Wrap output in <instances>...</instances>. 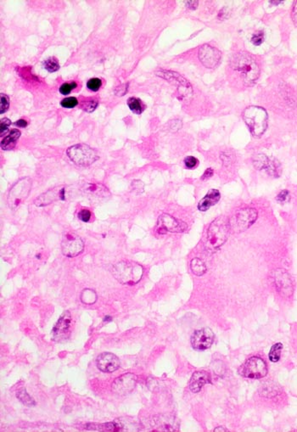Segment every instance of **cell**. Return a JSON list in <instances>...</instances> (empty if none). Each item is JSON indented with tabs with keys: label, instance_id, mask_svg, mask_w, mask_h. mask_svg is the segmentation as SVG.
Instances as JSON below:
<instances>
[{
	"label": "cell",
	"instance_id": "6da1fadb",
	"mask_svg": "<svg viewBox=\"0 0 297 432\" xmlns=\"http://www.w3.org/2000/svg\"><path fill=\"white\" fill-rule=\"evenodd\" d=\"M230 68L247 85L253 84L260 76V67L256 59L246 52H239L232 57Z\"/></svg>",
	"mask_w": 297,
	"mask_h": 432
},
{
	"label": "cell",
	"instance_id": "7a4b0ae2",
	"mask_svg": "<svg viewBox=\"0 0 297 432\" xmlns=\"http://www.w3.org/2000/svg\"><path fill=\"white\" fill-rule=\"evenodd\" d=\"M230 227L228 217H217L210 225L207 230L206 249L210 253L217 252L229 238Z\"/></svg>",
	"mask_w": 297,
	"mask_h": 432
},
{
	"label": "cell",
	"instance_id": "3957f363",
	"mask_svg": "<svg viewBox=\"0 0 297 432\" xmlns=\"http://www.w3.org/2000/svg\"><path fill=\"white\" fill-rule=\"evenodd\" d=\"M112 274L122 285L134 286L139 283L144 274L141 265L132 261H120L112 269Z\"/></svg>",
	"mask_w": 297,
	"mask_h": 432
},
{
	"label": "cell",
	"instance_id": "277c9868",
	"mask_svg": "<svg viewBox=\"0 0 297 432\" xmlns=\"http://www.w3.org/2000/svg\"><path fill=\"white\" fill-rule=\"evenodd\" d=\"M243 118L254 137H261L266 132L268 116L265 109L259 106H250L244 111Z\"/></svg>",
	"mask_w": 297,
	"mask_h": 432
},
{
	"label": "cell",
	"instance_id": "5b68a950",
	"mask_svg": "<svg viewBox=\"0 0 297 432\" xmlns=\"http://www.w3.org/2000/svg\"><path fill=\"white\" fill-rule=\"evenodd\" d=\"M66 154L71 161L80 166H90L98 159L95 151L84 144H76L70 147Z\"/></svg>",
	"mask_w": 297,
	"mask_h": 432
},
{
	"label": "cell",
	"instance_id": "8992f818",
	"mask_svg": "<svg viewBox=\"0 0 297 432\" xmlns=\"http://www.w3.org/2000/svg\"><path fill=\"white\" fill-rule=\"evenodd\" d=\"M257 212L254 208H246L238 211L231 218L229 219V227L230 231L233 232H243L248 230L257 218Z\"/></svg>",
	"mask_w": 297,
	"mask_h": 432
},
{
	"label": "cell",
	"instance_id": "52a82bcc",
	"mask_svg": "<svg viewBox=\"0 0 297 432\" xmlns=\"http://www.w3.org/2000/svg\"><path fill=\"white\" fill-rule=\"evenodd\" d=\"M32 189V180L29 178L18 181L10 190L8 196V205L10 209L15 210L29 196Z\"/></svg>",
	"mask_w": 297,
	"mask_h": 432
},
{
	"label": "cell",
	"instance_id": "ba28073f",
	"mask_svg": "<svg viewBox=\"0 0 297 432\" xmlns=\"http://www.w3.org/2000/svg\"><path fill=\"white\" fill-rule=\"evenodd\" d=\"M239 373L245 378L257 380L267 375L268 368L263 359L258 356H251L240 366Z\"/></svg>",
	"mask_w": 297,
	"mask_h": 432
},
{
	"label": "cell",
	"instance_id": "9c48e42d",
	"mask_svg": "<svg viewBox=\"0 0 297 432\" xmlns=\"http://www.w3.org/2000/svg\"><path fill=\"white\" fill-rule=\"evenodd\" d=\"M273 284L278 293L283 297L290 298L293 295L294 286L290 274L285 269H278L272 274Z\"/></svg>",
	"mask_w": 297,
	"mask_h": 432
},
{
	"label": "cell",
	"instance_id": "30bf717a",
	"mask_svg": "<svg viewBox=\"0 0 297 432\" xmlns=\"http://www.w3.org/2000/svg\"><path fill=\"white\" fill-rule=\"evenodd\" d=\"M187 229L188 226L185 222L168 214H162L160 216L157 226H156V231L161 235L166 234V232H184Z\"/></svg>",
	"mask_w": 297,
	"mask_h": 432
},
{
	"label": "cell",
	"instance_id": "8fae6325",
	"mask_svg": "<svg viewBox=\"0 0 297 432\" xmlns=\"http://www.w3.org/2000/svg\"><path fill=\"white\" fill-rule=\"evenodd\" d=\"M84 244L83 241L78 235L67 233L64 235L62 243H61V250L62 253L67 257H75L83 252Z\"/></svg>",
	"mask_w": 297,
	"mask_h": 432
},
{
	"label": "cell",
	"instance_id": "7c38bea8",
	"mask_svg": "<svg viewBox=\"0 0 297 432\" xmlns=\"http://www.w3.org/2000/svg\"><path fill=\"white\" fill-rule=\"evenodd\" d=\"M137 383V376L134 373H127L119 376L112 385V392L117 395L125 396L134 391Z\"/></svg>",
	"mask_w": 297,
	"mask_h": 432
},
{
	"label": "cell",
	"instance_id": "4fadbf2b",
	"mask_svg": "<svg viewBox=\"0 0 297 432\" xmlns=\"http://www.w3.org/2000/svg\"><path fill=\"white\" fill-rule=\"evenodd\" d=\"M214 333L208 328L196 330L191 336V344L194 349L204 351L212 347L214 342Z\"/></svg>",
	"mask_w": 297,
	"mask_h": 432
},
{
	"label": "cell",
	"instance_id": "5bb4252c",
	"mask_svg": "<svg viewBox=\"0 0 297 432\" xmlns=\"http://www.w3.org/2000/svg\"><path fill=\"white\" fill-rule=\"evenodd\" d=\"M199 59L207 68L213 69L219 64L221 52L209 44H205L199 50Z\"/></svg>",
	"mask_w": 297,
	"mask_h": 432
},
{
	"label": "cell",
	"instance_id": "9a60e30c",
	"mask_svg": "<svg viewBox=\"0 0 297 432\" xmlns=\"http://www.w3.org/2000/svg\"><path fill=\"white\" fill-rule=\"evenodd\" d=\"M71 325V315L69 311H65L54 325L52 334L55 342H62L68 338Z\"/></svg>",
	"mask_w": 297,
	"mask_h": 432
},
{
	"label": "cell",
	"instance_id": "2e32d148",
	"mask_svg": "<svg viewBox=\"0 0 297 432\" xmlns=\"http://www.w3.org/2000/svg\"><path fill=\"white\" fill-rule=\"evenodd\" d=\"M254 166L258 170H266L271 176L280 177L281 167L275 159L268 158L265 155H257L253 159Z\"/></svg>",
	"mask_w": 297,
	"mask_h": 432
},
{
	"label": "cell",
	"instance_id": "e0dca14e",
	"mask_svg": "<svg viewBox=\"0 0 297 432\" xmlns=\"http://www.w3.org/2000/svg\"><path fill=\"white\" fill-rule=\"evenodd\" d=\"M152 426L157 431H177L179 428V422L173 415H157L152 420Z\"/></svg>",
	"mask_w": 297,
	"mask_h": 432
},
{
	"label": "cell",
	"instance_id": "ac0fdd59",
	"mask_svg": "<svg viewBox=\"0 0 297 432\" xmlns=\"http://www.w3.org/2000/svg\"><path fill=\"white\" fill-rule=\"evenodd\" d=\"M98 369L104 373H112L117 371L121 366L118 358L110 352H103L99 355L96 360Z\"/></svg>",
	"mask_w": 297,
	"mask_h": 432
},
{
	"label": "cell",
	"instance_id": "d6986e66",
	"mask_svg": "<svg viewBox=\"0 0 297 432\" xmlns=\"http://www.w3.org/2000/svg\"><path fill=\"white\" fill-rule=\"evenodd\" d=\"M65 191L66 190L64 188H59V190L54 189V190L47 191L46 193L42 194L41 196L36 199L35 205L38 206H44V205L51 204L56 200H64L66 199Z\"/></svg>",
	"mask_w": 297,
	"mask_h": 432
},
{
	"label": "cell",
	"instance_id": "ffe728a7",
	"mask_svg": "<svg viewBox=\"0 0 297 432\" xmlns=\"http://www.w3.org/2000/svg\"><path fill=\"white\" fill-rule=\"evenodd\" d=\"M211 383V377L207 372L196 371L190 379V389L193 393H198L206 384Z\"/></svg>",
	"mask_w": 297,
	"mask_h": 432
},
{
	"label": "cell",
	"instance_id": "44dd1931",
	"mask_svg": "<svg viewBox=\"0 0 297 432\" xmlns=\"http://www.w3.org/2000/svg\"><path fill=\"white\" fill-rule=\"evenodd\" d=\"M220 198H221V194L219 191L217 190H211L207 194V196L200 200L198 205V209L201 212H207L210 208L216 205L219 201Z\"/></svg>",
	"mask_w": 297,
	"mask_h": 432
},
{
	"label": "cell",
	"instance_id": "7402d4cb",
	"mask_svg": "<svg viewBox=\"0 0 297 432\" xmlns=\"http://www.w3.org/2000/svg\"><path fill=\"white\" fill-rule=\"evenodd\" d=\"M20 137H21V132L19 130L13 129L1 142L2 149L5 151L12 149L15 146L16 141Z\"/></svg>",
	"mask_w": 297,
	"mask_h": 432
},
{
	"label": "cell",
	"instance_id": "603a6c76",
	"mask_svg": "<svg viewBox=\"0 0 297 432\" xmlns=\"http://www.w3.org/2000/svg\"><path fill=\"white\" fill-rule=\"evenodd\" d=\"M190 269L192 270L193 274L196 276H202L207 272V266L204 261L199 258H194L190 264Z\"/></svg>",
	"mask_w": 297,
	"mask_h": 432
},
{
	"label": "cell",
	"instance_id": "cb8c5ba5",
	"mask_svg": "<svg viewBox=\"0 0 297 432\" xmlns=\"http://www.w3.org/2000/svg\"><path fill=\"white\" fill-rule=\"evenodd\" d=\"M280 394V387L272 383L264 384L260 389V395L266 398H273L274 396Z\"/></svg>",
	"mask_w": 297,
	"mask_h": 432
},
{
	"label": "cell",
	"instance_id": "d4e9b609",
	"mask_svg": "<svg viewBox=\"0 0 297 432\" xmlns=\"http://www.w3.org/2000/svg\"><path fill=\"white\" fill-rule=\"evenodd\" d=\"M80 299L84 304L93 305L94 303H95V302L97 300V295L93 290L85 289L81 293Z\"/></svg>",
	"mask_w": 297,
	"mask_h": 432
},
{
	"label": "cell",
	"instance_id": "484cf974",
	"mask_svg": "<svg viewBox=\"0 0 297 432\" xmlns=\"http://www.w3.org/2000/svg\"><path fill=\"white\" fill-rule=\"evenodd\" d=\"M127 105H128L130 110L137 115H140L144 110V105H143L141 100L139 99L134 98V97L128 99Z\"/></svg>",
	"mask_w": 297,
	"mask_h": 432
},
{
	"label": "cell",
	"instance_id": "4316f807",
	"mask_svg": "<svg viewBox=\"0 0 297 432\" xmlns=\"http://www.w3.org/2000/svg\"><path fill=\"white\" fill-rule=\"evenodd\" d=\"M18 399L22 402L24 405L28 406V407H32L35 406L36 403L33 400V398H31V396L27 393V391L25 389H22L21 391H18L16 394Z\"/></svg>",
	"mask_w": 297,
	"mask_h": 432
},
{
	"label": "cell",
	"instance_id": "83f0119b",
	"mask_svg": "<svg viewBox=\"0 0 297 432\" xmlns=\"http://www.w3.org/2000/svg\"><path fill=\"white\" fill-rule=\"evenodd\" d=\"M283 345L281 343H276L273 345L272 348H271L270 352H269V359L271 362L276 363V362L280 361V356H281V352H282Z\"/></svg>",
	"mask_w": 297,
	"mask_h": 432
},
{
	"label": "cell",
	"instance_id": "f1b7e54d",
	"mask_svg": "<svg viewBox=\"0 0 297 432\" xmlns=\"http://www.w3.org/2000/svg\"><path fill=\"white\" fill-rule=\"evenodd\" d=\"M44 68L46 69L47 71H49V72H54L60 69V64H59L58 61L53 57H50V58L44 61Z\"/></svg>",
	"mask_w": 297,
	"mask_h": 432
},
{
	"label": "cell",
	"instance_id": "f546056e",
	"mask_svg": "<svg viewBox=\"0 0 297 432\" xmlns=\"http://www.w3.org/2000/svg\"><path fill=\"white\" fill-rule=\"evenodd\" d=\"M61 105L62 107L72 109L78 105V101L75 97H68V98L64 99L61 101Z\"/></svg>",
	"mask_w": 297,
	"mask_h": 432
},
{
	"label": "cell",
	"instance_id": "4dcf8cb0",
	"mask_svg": "<svg viewBox=\"0 0 297 432\" xmlns=\"http://www.w3.org/2000/svg\"><path fill=\"white\" fill-rule=\"evenodd\" d=\"M77 88V83L75 82H72L71 83H63L62 85L60 87V93L63 96H67L71 93V90L74 88Z\"/></svg>",
	"mask_w": 297,
	"mask_h": 432
},
{
	"label": "cell",
	"instance_id": "1f68e13d",
	"mask_svg": "<svg viewBox=\"0 0 297 432\" xmlns=\"http://www.w3.org/2000/svg\"><path fill=\"white\" fill-rule=\"evenodd\" d=\"M101 85H102V82L100 79H92L88 80L87 83V88L94 92L99 90Z\"/></svg>",
	"mask_w": 297,
	"mask_h": 432
},
{
	"label": "cell",
	"instance_id": "d6a6232c",
	"mask_svg": "<svg viewBox=\"0 0 297 432\" xmlns=\"http://www.w3.org/2000/svg\"><path fill=\"white\" fill-rule=\"evenodd\" d=\"M10 107V100L7 96H5L4 93H1V101H0V114H4V113L7 111L8 109Z\"/></svg>",
	"mask_w": 297,
	"mask_h": 432
},
{
	"label": "cell",
	"instance_id": "836d02e7",
	"mask_svg": "<svg viewBox=\"0 0 297 432\" xmlns=\"http://www.w3.org/2000/svg\"><path fill=\"white\" fill-rule=\"evenodd\" d=\"M97 106L98 102L95 100L85 101V102L83 103V105H82V107H83V110H86V111H88V112H92V111H94V110L96 109Z\"/></svg>",
	"mask_w": 297,
	"mask_h": 432
},
{
	"label": "cell",
	"instance_id": "e575fe53",
	"mask_svg": "<svg viewBox=\"0 0 297 432\" xmlns=\"http://www.w3.org/2000/svg\"><path fill=\"white\" fill-rule=\"evenodd\" d=\"M10 124H11V122H10V119H8V118L1 119V122H0V135H1V137H3L4 135L6 134Z\"/></svg>",
	"mask_w": 297,
	"mask_h": 432
},
{
	"label": "cell",
	"instance_id": "d590c367",
	"mask_svg": "<svg viewBox=\"0 0 297 432\" xmlns=\"http://www.w3.org/2000/svg\"><path fill=\"white\" fill-rule=\"evenodd\" d=\"M290 199V192L287 190H284V191H281L276 197V200H278L280 203L288 202Z\"/></svg>",
	"mask_w": 297,
	"mask_h": 432
},
{
	"label": "cell",
	"instance_id": "8d00e7d4",
	"mask_svg": "<svg viewBox=\"0 0 297 432\" xmlns=\"http://www.w3.org/2000/svg\"><path fill=\"white\" fill-rule=\"evenodd\" d=\"M263 41H264V33L263 32H259L257 33H255V34L252 36L251 37V42H252V44L254 45H256V46H259L261 44H263Z\"/></svg>",
	"mask_w": 297,
	"mask_h": 432
},
{
	"label": "cell",
	"instance_id": "74e56055",
	"mask_svg": "<svg viewBox=\"0 0 297 432\" xmlns=\"http://www.w3.org/2000/svg\"><path fill=\"white\" fill-rule=\"evenodd\" d=\"M198 163H199V161L194 157H188L184 160V164H185L186 167L188 169L195 168V166H197Z\"/></svg>",
	"mask_w": 297,
	"mask_h": 432
},
{
	"label": "cell",
	"instance_id": "f35d334b",
	"mask_svg": "<svg viewBox=\"0 0 297 432\" xmlns=\"http://www.w3.org/2000/svg\"><path fill=\"white\" fill-rule=\"evenodd\" d=\"M78 217L83 222H88L90 220L91 213L88 210L83 209V210L80 211V213H78Z\"/></svg>",
	"mask_w": 297,
	"mask_h": 432
},
{
	"label": "cell",
	"instance_id": "ab89813d",
	"mask_svg": "<svg viewBox=\"0 0 297 432\" xmlns=\"http://www.w3.org/2000/svg\"><path fill=\"white\" fill-rule=\"evenodd\" d=\"M291 17H292L293 22L295 25H297V1L294 3V6H293L292 14H291Z\"/></svg>",
	"mask_w": 297,
	"mask_h": 432
},
{
	"label": "cell",
	"instance_id": "60d3db41",
	"mask_svg": "<svg viewBox=\"0 0 297 432\" xmlns=\"http://www.w3.org/2000/svg\"><path fill=\"white\" fill-rule=\"evenodd\" d=\"M212 175H213V170L212 168H207L206 172H205L204 174H203L201 179L202 180H207L208 178L212 177Z\"/></svg>",
	"mask_w": 297,
	"mask_h": 432
},
{
	"label": "cell",
	"instance_id": "b9f144b4",
	"mask_svg": "<svg viewBox=\"0 0 297 432\" xmlns=\"http://www.w3.org/2000/svg\"><path fill=\"white\" fill-rule=\"evenodd\" d=\"M185 4L190 9L195 10V9L197 8L198 1H187V2H185Z\"/></svg>",
	"mask_w": 297,
	"mask_h": 432
},
{
	"label": "cell",
	"instance_id": "7bdbcfd3",
	"mask_svg": "<svg viewBox=\"0 0 297 432\" xmlns=\"http://www.w3.org/2000/svg\"><path fill=\"white\" fill-rule=\"evenodd\" d=\"M15 125L19 127H26L27 126V122L23 119L18 120L17 122H15Z\"/></svg>",
	"mask_w": 297,
	"mask_h": 432
},
{
	"label": "cell",
	"instance_id": "ee69618b",
	"mask_svg": "<svg viewBox=\"0 0 297 432\" xmlns=\"http://www.w3.org/2000/svg\"><path fill=\"white\" fill-rule=\"evenodd\" d=\"M214 431L215 432H220V431L224 432V431H229V430H228V429H226V428L222 427V426H219V427L216 428V429H215V430H214Z\"/></svg>",
	"mask_w": 297,
	"mask_h": 432
}]
</instances>
